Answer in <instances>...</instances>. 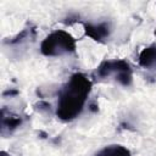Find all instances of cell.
Masks as SVG:
<instances>
[{"mask_svg": "<svg viewBox=\"0 0 156 156\" xmlns=\"http://www.w3.org/2000/svg\"><path fill=\"white\" fill-rule=\"evenodd\" d=\"M93 82L84 73H73L58 91L56 116L62 122L76 119L83 111Z\"/></svg>", "mask_w": 156, "mask_h": 156, "instance_id": "6da1fadb", "label": "cell"}, {"mask_svg": "<svg viewBox=\"0 0 156 156\" xmlns=\"http://www.w3.org/2000/svg\"><path fill=\"white\" fill-rule=\"evenodd\" d=\"M93 76L100 80L112 79L122 87H130L133 83V71L126 60H105L96 67Z\"/></svg>", "mask_w": 156, "mask_h": 156, "instance_id": "7a4b0ae2", "label": "cell"}, {"mask_svg": "<svg viewBox=\"0 0 156 156\" xmlns=\"http://www.w3.org/2000/svg\"><path fill=\"white\" fill-rule=\"evenodd\" d=\"M77 40L72 34L66 30H54L40 44V52L48 57L62 56L66 54H72L76 51Z\"/></svg>", "mask_w": 156, "mask_h": 156, "instance_id": "3957f363", "label": "cell"}, {"mask_svg": "<svg viewBox=\"0 0 156 156\" xmlns=\"http://www.w3.org/2000/svg\"><path fill=\"white\" fill-rule=\"evenodd\" d=\"M83 27L85 35L99 43H104L105 39H107L111 33V26L108 22H100V23L83 22Z\"/></svg>", "mask_w": 156, "mask_h": 156, "instance_id": "277c9868", "label": "cell"}, {"mask_svg": "<svg viewBox=\"0 0 156 156\" xmlns=\"http://www.w3.org/2000/svg\"><path fill=\"white\" fill-rule=\"evenodd\" d=\"M22 124V117L7 111L5 107L1 110V135L5 136L7 134H11L15 129H17Z\"/></svg>", "mask_w": 156, "mask_h": 156, "instance_id": "5b68a950", "label": "cell"}, {"mask_svg": "<svg viewBox=\"0 0 156 156\" xmlns=\"http://www.w3.org/2000/svg\"><path fill=\"white\" fill-rule=\"evenodd\" d=\"M138 63L147 69L156 68V44H151L140 51Z\"/></svg>", "mask_w": 156, "mask_h": 156, "instance_id": "8992f818", "label": "cell"}, {"mask_svg": "<svg viewBox=\"0 0 156 156\" xmlns=\"http://www.w3.org/2000/svg\"><path fill=\"white\" fill-rule=\"evenodd\" d=\"M94 156H132L130 150L121 144H111L100 149Z\"/></svg>", "mask_w": 156, "mask_h": 156, "instance_id": "52a82bcc", "label": "cell"}, {"mask_svg": "<svg viewBox=\"0 0 156 156\" xmlns=\"http://www.w3.org/2000/svg\"><path fill=\"white\" fill-rule=\"evenodd\" d=\"M1 156H11V155H9L7 152H5V151H1V154H0Z\"/></svg>", "mask_w": 156, "mask_h": 156, "instance_id": "ba28073f", "label": "cell"}, {"mask_svg": "<svg viewBox=\"0 0 156 156\" xmlns=\"http://www.w3.org/2000/svg\"><path fill=\"white\" fill-rule=\"evenodd\" d=\"M155 35H156V29H155Z\"/></svg>", "mask_w": 156, "mask_h": 156, "instance_id": "9c48e42d", "label": "cell"}]
</instances>
